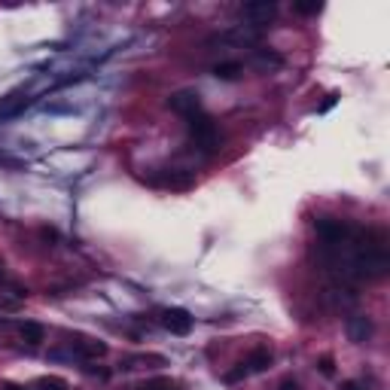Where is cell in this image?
Returning a JSON list of instances; mask_svg holds the SVG:
<instances>
[{
    "label": "cell",
    "instance_id": "cell-1",
    "mask_svg": "<svg viewBox=\"0 0 390 390\" xmlns=\"http://www.w3.org/2000/svg\"><path fill=\"white\" fill-rule=\"evenodd\" d=\"M189 138H193V144L198 147V150L208 153V155L223 147V131L217 129V122L208 116V113H195V116H189Z\"/></svg>",
    "mask_w": 390,
    "mask_h": 390
},
{
    "label": "cell",
    "instance_id": "cell-2",
    "mask_svg": "<svg viewBox=\"0 0 390 390\" xmlns=\"http://www.w3.org/2000/svg\"><path fill=\"white\" fill-rule=\"evenodd\" d=\"M314 229H317V241L326 247H342L354 235V226H347L345 219H338V217H317Z\"/></svg>",
    "mask_w": 390,
    "mask_h": 390
},
{
    "label": "cell",
    "instance_id": "cell-3",
    "mask_svg": "<svg viewBox=\"0 0 390 390\" xmlns=\"http://www.w3.org/2000/svg\"><path fill=\"white\" fill-rule=\"evenodd\" d=\"M274 16H278V6L272 0H253V3L241 6V19L247 22V28H257V31H262Z\"/></svg>",
    "mask_w": 390,
    "mask_h": 390
},
{
    "label": "cell",
    "instance_id": "cell-4",
    "mask_svg": "<svg viewBox=\"0 0 390 390\" xmlns=\"http://www.w3.org/2000/svg\"><path fill=\"white\" fill-rule=\"evenodd\" d=\"M153 186H162V189H177V193H183V189H193L195 186V177L189 171H180V168H162L159 174L150 177Z\"/></svg>",
    "mask_w": 390,
    "mask_h": 390
},
{
    "label": "cell",
    "instance_id": "cell-5",
    "mask_svg": "<svg viewBox=\"0 0 390 390\" xmlns=\"http://www.w3.org/2000/svg\"><path fill=\"white\" fill-rule=\"evenodd\" d=\"M168 107H171L177 116L189 119V116H195V113H202V98H198V91H193V89H180L168 98Z\"/></svg>",
    "mask_w": 390,
    "mask_h": 390
},
{
    "label": "cell",
    "instance_id": "cell-6",
    "mask_svg": "<svg viewBox=\"0 0 390 390\" xmlns=\"http://www.w3.org/2000/svg\"><path fill=\"white\" fill-rule=\"evenodd\" d=\"M162 326L168 332H174V336H189L195 326V317L186 308H168V311H162Z\"/></svg>",
    "mask_w": 390,
    "mask_h": 390
},
{
    "label": "cell",
    "instance_id": "cell-7",
    "mask_svg": "<svg viewBox=\"0 0 390 390\" xmlns=\"http://www.w3.org/2000/svg\"><path fill=\"white\" fill-rule=\"evenodd\" d=\"M345 332H347V338H351L354 345L369 342V338H372V332H375L372 317H369V314H351L345 321Z\"/></svg>",
    "mask_w": 390,
    "mask_h": 390
},
{
    "label": "cell",
    "instance_id": "cell-8",
    "mask_svg": "<svg viewBox=\"0 0 390 390\" xmlns=\"http://www.w3.org/2000/svg\"><path fill=\"white\" fill-rule=\"evenodd\" d=\"M250 65L262 70V74H268V70H281L283 67V55L281 52H274V49H253V55H250Z\"/></svg>",
    "mask_w": 390,
    "mask_h": 390
},
{
    "label": "cell",
    "instance_id": "cell-9",
    "mask_svg": "<svg viewBox=\"0 0 390 390\" xmlns=\"http://www.w3.org/2000/svg\"><path fill=\"white\" fill-rule=\"evenodd\" d=\"M272 360H274V354H272V347H266V345H259V347H253L250 351V357H247V375H259V372H268L272 369Z\"/></svg>",
    "mask_w": 390,
    "mask_h": 390
},
{
    "label": "cell",
    "instance_id": "cell-10",
    "mask_svg": "<svg viewBox=\"0 0 390 390\" xmlns=\"http://www.w3.org/2000/svg\"><path fill=\"white\" fill-rule=\"evenodd\" d=\"M70 347H74V351L80 354V357H86V360L107 357V345L98 342V338H86V336H80L76 342H70Z\"/></svg>",
    "mask_w": 390,
    "mask_h": 390
},
{
    "label": "cell",
    "instance_id": "cell-11",
    "mask_svg": "<svg viewBox=\"0 0 390 390\" xmlns=\"http://www.w3.org/2000/svg\"><path fill=\"white\" fill-rule=\"evenodd\" d=\"M19 336H22L28 345H40L46 338V329L34 321H25V323H19Z\"/></svg>",
    "mask_w": 390,
    "mask_h": 390
},
{
    "label": "cell",
    "instance_id": "cell-12",
    "mask_svg": "<svg viewBox=\"0 0 390 390\" xmlns=\"http://www.w3.org/2000/svg\"><path fill=\"white\" fill-rule=\"evenodd\" d=\"M140 390H183V384L177 378H168V375H155V378H147Z\"/></svg>",
    "mask_w": 390,
    "mask_h": 390
},
{
    "label": "cell",
    "instance_id": "cell-13",
    "mask_svg": "<svg viewBox=\"0 0 390 390\" xmlns=\"http://www.w3.org/2000/svg\"><path fill=\"white\" fill-rule=\"evenodd\" d=\"M241 74H244V67H241L238 61H219V65L214 67V76H217V80H226V83L238 80Z\"/></svg>",
    "mask_w": 390,
    "mask_h": 390
},
{
    "label": "cell",
    "instance_id": "cell-14",
    "mask_svg": "<svg viewBox=\"0 0 390 390\" xmlns=\"http://www.w3.org/2000/svg\"><path fill=\"white\" fill-rule=\"evenodd\" d=\"M31 390H70L65 378H58V375H43V378H37L31 384Z\"/></svg>",
    "mask_w": 390,
    "mask_h": 390
},
{
    "label": "cell",
    "instance_id": "cell-15",
    "mask_svg": "<svg viewBox=\"0 0 390 390\" xmlns=\"http://www.w3.org/2000/svg\"><path fill=\"white\" fill-rule=\"evenodd\" d=\"M321 10L323 3H293V12H299V16H317Z\"/></svg>",
    "mask_w": 390,
    "mask_h": 390
},
{
    "label": "cell",
    "instance_id": "cell-16",
    "mask_svg": "<svg viewBox=\"0 0 390 390\" xmlns=\"http://www.w3.org/2000/svg\"><path fill=\"white\" fill-rule=\"evenodd\" d=\"M223 378H226V381H229V384H235V381H241V378H247V366H244V363H238L235 369H232V372H226V375H223Z\"/></svg>",
    "mask_w": 390,
    "mask_h": 390
},
{
    "label": "cell",
    "instance_id": "cell-17",
    "mask_svg": "<svg viewBox=\"0 0 390 390\" xmlns=\"http://www.w3.org/2000/svg\"><path fill=\"white\" fill-rule=\"evenodd\" d=\"M317 366H321V372L326 375V378H329V375H336V360H332L329 354H326V357H321V360H317Z\"/></svg>",
    "mask_w": 390,
    "mask_h": 390
},
{
    "label": "cell",
    "instance_id": "cell-18",
    "mask_svg": "<svg viewBox=\"0 0 390 390\" xmlns=\"http://www.w3.org/2000/svg\"><path fill=\"white\" fill-rule=\"evenodd\" d=\"M336 101H338V95H336V91H332V95H326V101H323V104H321V107H317V110H321V113H326L329 107H336Z\"/></svg>",
    "mask_w": 390,
    "mask_h": 390
},
{
    "label": "cell",
    "instance_id": "cell-19",
    "mask_svg": "<svg viewBox=\"0 0 390 390\" xmlns=\"http://www.w3.org/2000/svg\"><path fill=\"white\" fill-rule=\"evenodd\" d=\"M278 390H299V381H296V378H283L278 384Z\"/></svg>",
    "mask_w": 390,
    "mask_h": 390
},
{
    "label": "cell",
    "instance_id": "cell-20",
    "mask_svg": "<svg viewBox=\"0 0 390 390\" xmlns=\"http://www.w3.org/2000/svg\"><path fill=\"white\" fill-rule=\"evenodd\" d=\"M338 390H366V387L360 384V381H342V384H338Z\"/></svg>",
    "mask_w": 390,
    "mask_h": 390
},
{
    "label": "cell",
    "instance_id": "cell-21",
    "mask_svg": "<svg viewBox=\"0 0 390 390\" xmlns=\"http://www.w3.org/2000/svg\"><path fill=\"white\" fill-rule=\"evenodd\" d=\"M0 390H31V387H22V384H12V381H3Z\"/></svg>",
    "mask_w": 390,
    "mask_h": 390
},
{
    "label": "cell",
    "instance_id": "cell-22",
    "mask_svg": "<svg viewBox=\"0 0 390 390\" xmlns=\"http://www.w3.org/2000/svg\"><path fill=\"white\" fill-rule=\"evenodd\" d=\"M0 281H3V262H0Z\"/></svg>",
    "mask_w": 390,
    "mask_h": 390
}]
</instances>
